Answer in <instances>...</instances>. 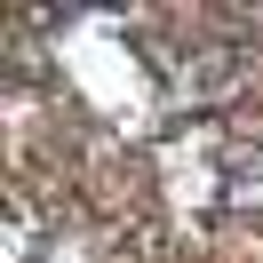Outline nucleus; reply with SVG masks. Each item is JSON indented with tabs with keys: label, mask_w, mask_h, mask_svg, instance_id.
<instances>
[{
	"label": "nucleus",
	"mask_w": 263,
	"mask_h": 263,
	"mask_svg": "<svg viewBox=\"0 0 263 263\" xmlns=\"http://www.w3.org/2000/svg\"><path fill=\"white\" fill-rule=\"evenodd\" d=\"M223 215H255L263 223V167H231L223 176Z\"/></svg>",
	"instance_id": "obj_2"
},
{
	"label": "nucleus",
	"mask_w": 263,
	"mask_h": 263,
	"mask_svg": "<svg viewBox=\"0 0 263 263\" xmlns=\"http://www.w3.org/2000/svg\"><path fill=\"white\" fill-rule=\"evenodd\" d=\"M8 263H32V223H24V208L8 215Z\"/></svg>",
	"instance_id": "obj_3"
},
{
	"label": "nucleus",
	"mask_w": 263,
	"mask_h": 263,
	"mask_svg": "<svg viewBox=\"0 0 263 263\" xmlns=\"http://www.w3.org/2000/svg\"><path fill=\"white\" fill-rule=\"evenodd\" d=\"M239 80H255V56L247 48H192V64L176 72V96L183 104H223Z\"/></svg>",
	"instance_id": "obj_1"
}]
</instances>
